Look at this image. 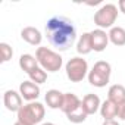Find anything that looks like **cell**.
<instances>
[{"label":"cell","instance_id":"6da1fadb","mask_svg":"<svg viewBox=\"0 0 125 125\" xmlns=\"http://www.w3.org/2000/svg\"><path fill=\"white\" fill-rule=\"evenodd\" d=\"M46 35L49 43L60 52H65L77 40V28L66 16H53L46 24Z\"/></svg>","mask_w":125,"mask_h":125},{"label":"cell","instance_id":"7a4b0ae2","mask_svg":"<svg viewBox=\"0 0 125 125\" xmlns=\"http://www.w3.org/2000/svg\"><path fill=\"white\" fill-rule=\"evenodd\" d=\"M35 57L38 60V65L46 72H57L63 65L62 56L49 47H43V46L38 47L35 52Z\"/></svg>","mask_w":125,"mask_h":125},{"label":"cell","instance_id":"3957f363","mask_svg":"<svg viewBox=\"0 0 125 125\" xmlns=\"http://www.w3.org/2000/svg\"><path fill=\"white\" fill-rule=\"evenodd\" d=\"M46 115V107L40 102H30L21 107L18 112V121H22L30 125H37L43 121Z\"/></svg>","mask_w":125,"mask_h":125},{"label":"cell","instance_id":"277c9868","mask_svg":"<svg viewBox=\"0 0 125 125\" xmlns=\"http://www.w3.org/2000/svg\"><path fill=\"white\" fill-rule=\"evenodd\" d=\"M112 74V66L106 60H97L94 66L88 72V83L97 88H103L107 85Z\"/></svg>","mask_w":125,"mask_h":125},{"label":"cell","instance_id":"5b68a950","mask_svg":"<svg viewBox=\"0 0 125 125\" xmlns=\"http://www.w3.org/2000/svg\"><path fill=\"white\" fill-rule=\"evenodd\" d=\"M65 71L71 83H81L85 77H88V72H90L87 60L83 59L81 56L71 57L65 65Z\"/></svg>","mask_w":125,"mask_h":125},{"label":"cell","instance_id":"8992f818","mask_svg":"<svg viewBox=\"0 0 125 125\" xmlns=\"http://www.w3.org/2000/svg\"><path fill=\"white\" fill-rule=\"evenodd\" d=\"M118 19V6L113 3L103 5L96 13H94V24L100 30L113 28V24Z\"/></svg>","mask_w":125,"mask_h":125},{"label":"cell","instance_id":"52a82bcc","mask_svg":"<svg viewBox=\"0 0 125 125\" xmlns=\"http://www.w3.org/2000/svg\"><path fill=\"white\" fill-rule=\"evenodd\" d=\"M3 103H5V107L9 112H16V113L24 106L21 93L15 91V90H6L5 91V94H3Z\"/></svg>","mask_w":125,"mask_h":125},{"label":"cell","instance_id":"ba28073f","mask_svg":"<svg viewBox=\"0 0 125 125\" xmlns=\"http://www.w3.org/2000/svg\"><path fill=\"white\" fill-rule=\"evenodd\" d=\"M19 93L22 96L24 100L30 102H37L38 96H40V85H37L32 81H24L19 85Z\"/></svg>","mask_w":125,"mask_h":125},{"label":"cell","instance_id":"9c48e42d","mask_svg":"<svg viewBox=\"0 0 125 125\" xmlns=\"http://www.w3.org/2000/svg\"><path fill=\"white\" fill-rule=\"evenodd\" d=\"M91 35V44H93V50L94 52H103L107 44H109V34L104 31V30H93L90 32Z\"/></svg>","mask_w":125,"mask_h":125},{"label":"cell","instance_id":"30bf717a","mask_svg":"<svg viewBox=\"0 0 125 125\" xmlns=\"http://www.w3.org/2000/svg\"><path fill=\"white\" fill-rule=\"evenodd\" d=\"M83 109L87 112V115H94L97 110H100V106H102V102H100V97L97 94H93V93H88L83 97Z\"/></svg>","mask_w":125,"mask_h":125},{"label":"cell","instance_id":"8fae6325","mask_svg":"<svg viewBox=\"0 0 125 125\" xmlns=\"http://www.w3.org/2000/svg\"><path fill=\"white\" fill-rule=\"evenodd\" d=\"M21 37H22L24 41H27L31 46H40V43L43 40V35H41L40 30H37L35 27H25V28H22Z\"/></svg>","mask_w":125,"mask_h":125},{"label":"cell","instance_id":"7c38bea8","mask_svg":"<svg viewBox=\"0 0 125 125\" xmlns=\"http://www.w3.org/2000/svg\"><path fill=\"white\" fill-rule=\"evenodd\" d=\"M81 102H83V100H80V97H78L77 94H74V93H65V96H63V103H62L60 110L63 112L65 115H68V113L74 112L75 109H78V107L81 106Z\"/></svg>","mask_w":125,"mask_h":125},{"label":"cell","instance_id":"4fadbf2b","mask_svg":"<svg viewBox=\"0 0 125 125\" xmlns=\"http://www.w3.org/2000/svg\"><path fill=\"white\" fill-rule=\"evenodd\" d=\"M107 100H110L116 106H121L122 103H125V87L121 84L110 85L107 91Z\"/></svg>","mask_w":125,"mask_h":125},{"label":"cell","instance_id":"5bb4252c","mask_svg":"<svg viewBox=\"0 0 125 125\" xmlns=\"http://www.w3.org/2000/svg\"><path fill=\"white\" fill-rule=\"evenodd\" d=\"M63 96L65 93H60L59 90H49L46 93V103L50 109H60L62 107V103H63Z\"/></svg>","mask_w":125,"mask_h":125},{"label":"cell","instance_id":"9a60e30c","mask_svg":"<svg viewBox=\"0 0 125 125\" xmlns=\"http://www.w3.org/2000/svg\"><path fill=\"white\" fill-rule=\"evenodd\" d=\"M118 109L119 106H116L115 103H112L110 100H104L100 106V115L104 121H109V119H115L118 116Z\"/></svg>","mask_w":125,"mask_h":125},{"label":"cell","instance_id":"2e32d148","mask_svg":"<svg viewBox=\"0 0 125 125\" xmlns=\"http://www.w3.org/2000/svg\"><path fill=\"white\" fill-rule=\"evenodd\" d=\"M77 52H78V54H83V56H85V54L93 52V44H91L90 32H84L78 38V41H77Z\"/></svg>","mask_w":125,"mask_h":125},{"label":"cell","instance_id":"e0dca14e","mask_svg":"<svg viewBox=\"0 0 125 125\" xmlns=\"http://www.w3.org/2000/svg\"><path fill=\"white\" fill-rule=\"evenodd\" d=\"M37 66H38V60H37L35 56L25 53V54H22V56L19 57V68H21L24 72L30 74V72H31L32 69H35Z\"/></svg>","mask_w":125,"mask_h":125},{"label":"cell","instance_id":"ac0fdd59","mask_svg":"<svg viewBox=\"0 0 125 125\" xmlns=\"http://www.w3.org/2000/svg\"><path fill=\"white\" fill-rule=\"evenodd\" d=\"M109 41L118 47L125 46V28L122 27H113L109 30Z\"/></svg>","mask_w":125,"mask_h":125},{"label":"cell","instance_id":"d6986e66","mask_svg":"<svg viewBox=\"0 0 125 125\" xmlns=\"http://www.w3.org/2000/svg\"><path fill=\"white\" fill-rule=\"evenodd\" d=\"M28 77H30V81L35 83L37 85H40V84H43V83L47 81V72H46L41 66H37L35 69H32V71L28 74Z\"/></svg>","mask_w":125,"mask_h":125},{"label":"cell","instance_id":"ffe728a7","mask_svg":"<svg viewBox=\"0 0 125 125\" xmlns=\"http://www.w3.org/2000/svg\"><path fill=\"white\" fill-rule=\"evenodd\" d=\"M87 112L83 109V104L78 107V109H75L74 112H71V113H68L66 115V118H68V121L69 122H72V124H83L85 119H87Z\"/></svg>","mask_w":125,"mask_h":125},{"label":"cell","instance_id":"44dd1931","mask_svg":"<svg viewBox=\"0 0 125 125\" xmlns=\"http://www.w3.org/2000/svg\"><path fill=\"white\" fill-rule=\"evenodd\" d=\"M0 53H2V59H0L2 62H8L13 56V50L8 43H0Z\"/></svg>","mask_w":125,"mask_h":125},{"label":"cell","instance_id":"7402d4cb","mask_svg":"<svg viewBox=\"0 0 125 125\" xmlns=\"http://www.w3.org/2000/svg\"><path fill=\"white\" fill-rule=\"evenodd\" d=\"M118 118H121L122 121H125V103H122L118 109Z\"/></svg>","mask_w":125,"mask_h":125},{"label":"cell","instance_id":"603a6c76","mask_svg":"<svg viewBox=\"0 0 125 125\" xmlns=\"http://www.w3.org/2000/svg\"><path fill=\"white\" fill-rule=\"evenodd\" d=\"M118 9H119V12H122L125 15V0H119L118 2Z\"/></svg>","mask_w":125,"mask_h":125},{"label":"cell","instance_id":"cb8c5ba5","mask_svg":"<svg viewBox=\"0 0 125 125\" xmlns=\"http://www.w3.org/2000/svg\"><path fill=\"white\" fill-rule=\"evenodd\" d=\"M102 125H119V122L116 119H109V121H103Z\"/></svg>","mask_w":125,"mask_h":125},{"label":"cell","instance_id":"d4e9b609","mask_svg":"<svg viewBox=\"0 0 125 125\" xmlns=\"http://www.w3.org/2000/svg\"><path fill=\"white\" fill-rule=\"evenodd\" d=\"M13 125H30V124H25V122H22V121H18V119H16V122H15Z\"/></svg>","mask_w":125,"mask_h":125},{"label":"cell","instance_id":"484cf974","mask_svg":"<svg viewBox=\"0 0 125 125\" xmlns=\"http://www.w3.org/2000/svg\"><path fill=\"white\" fill-rule=\"evenodd\" d=\"M41 125H56V124H53V122H43Z\"/></svg>","mask_w":125,"mask_h":125}]
</instances>
